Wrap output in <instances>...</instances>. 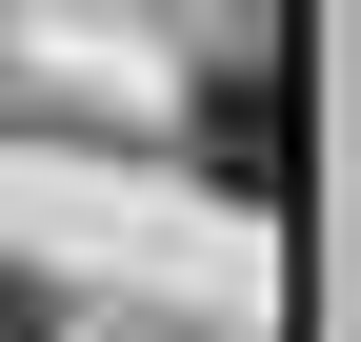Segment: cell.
I'll use <instances>...</instances> for the list:
<instances>
[{"label": "cell", "mask_w": 361, "mask_h": 342, "mask_svg": "<svg viewBox=\"0 0 361 342\" xmlns=\"http://www.w3.org/2000/svg\"><path fill=\"white\" fill-rule=\"evenodd\" d=\"M180 141H201V182H221V201H281V61H201Z\"/></svg>", "instance_id": "cell-1"}, {"label": "cell", "mask_w": 361, "mask_h": 342, "mask_svg": "<svg viewBox=\"0 0 361 342\" xmlns=\"http://www.w3.org/2000/svg\"><path fill=\"white\" fill-rule=\"evenodd\" d=\"M0 342H40V282H0Z\"/></svg>", "instance_id": "cell-2"}]
</instances>
